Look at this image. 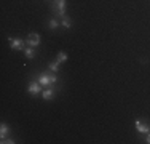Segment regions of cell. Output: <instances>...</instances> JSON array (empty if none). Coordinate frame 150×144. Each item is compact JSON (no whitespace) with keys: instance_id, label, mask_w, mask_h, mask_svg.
<instances>
[{"instance_id":"4fadbf2b","label":"cell","mask_w":150,"mask_h":144,"mask_svg":"<svg viewBox=\"0 0 150 144\" xmlns=\"http://www.w3.org/2000/svg\"><path fill=\"white\" fill-rule=\"evenodd\" d=\"M58 26H59L58 19H51V21H50V27H51V29H56Z\"/></svg>"},{"instance_id":"7c38bea8","label":"cell","mask_w":150,"mask_h":144,"mask_svg":"<svg viewBox=\"0 0 150 144\" xmlns=\"http://www.w3.org/2000/svg\"><path fill=\"white\" fill-rule=\"evenodd\" d=\"M62 26L66 27V29H69V27H70V19H69L67 16H64V18H62Z\"/></svg>"},{"instance_id":"8fae6325","label":"cell","mask_w":150,"mask_h":144,"mask_svg":"<svg viewBox=\"0 0 150 144\" xmlns=\"http://www.w3.org/2000/svg\"><path fill=\"white\" fill-rule=\"evenodd\" d=\"M66 59H67V55H66L64 51H61L59 55H58V63H59V64H62Z\"/></svg>"},{"instance_id":"ba28073f","label":"cell","mask_w":150,"mask_h":144,"mask_svg":"<svg viewBox=\"0 0 150 144\" xmlns=\"http://www.w3.org/2000/svg\"><path fill=\"white\" fill-rule=\"evenodd\" d=\"M0 128H2V130H0V138H2V139H5L6 133H8V127H6L5 123H2V125H0Z\"/></svg>"},{"instance_id":"5bb4252c","label":"cell","mask_w":150,"mask_h":144,"mask_svg":"<svg viewBox=\"0 0 150 144\" xmlns=\"http://www.w3.org/2000/svg\"><path fill=\"white\" fill-rule=\"evenodd\" d=\"M147 143L150 144V131H149V136H147Z\"/></svg>"},{"instance_id":"7a4b0ae2","label":"cell","mask_w":150,"mask_h":144,"mask_svg":"<svg viewBox=\"0 0 150 144\" xmlns=\"http://www.w3.org/2000/svg\"><path fill=\"white\" fill-rule=\"evenodd\" d=\"M56 80H58V77H56V74H40L38 75V83L40 85H43V86H50V85H53V83H56Z\"/></svg>"},{"instance_id":"6da1fadb","label":"cell","mask_w":150,"mask_h":144,"mask_svg":"<svg viewBox=\"0 0 150 144\" xmlns=\"http://www.w3.org/2000/svg\"><path fill=\"white\" fill-rule=\"evenodd\" d=\"M51 10L56 16L64 18L66 16V0H54L51 3Z\"/></svg>"},{"instance_id":"277c9868","label":"cell","mask_w":150,"mask_h":144,"mask_svg":"<svg viewBox=\"0 0 150 144\" xmlns=\"http://www.w3.org/2000/svg\"><path fill=\"white\" fill-rule=\"evenodd\" d=\"M10 45L13 50H23V46L26 45V42H23L21 38H10Z\"/></svg>"},{"instance_id":"52a82bcc","label":"cell","mask_w":150,"mask_h":144,"mask_svg":"<svg viewBox=\"0 0 150 144\" xmlns=\"http://www.w3.org/2000/svg\"><path fill=\"white\" fill-rule=\"evenodd\" d=\"M38 91H40V83L32 82V83L29 85V93H30V95H37Z\"/></svg>"},{"instance_id":"9c48e42d","label":"cell","mask_w":150,"mask_h":144,"mask_svg":"<svg viewBox=\"0 0 150 144\" xmlns=\"http://www.w3.org/2000/svg\"><path fill=\"white\" fill-rule=\"evenodd\" d=\"M48 67H50V71H53V72L56 74V72L59 71V63H58V61H56V63H50Z\"/></svg>"},{"instance_id":"8992f818","label":"cell","mask_w":150,"mask_h":144,"mask_svg":"<svg viewBox=\"0 0 150 144\" xmlns=\"http://www.w3.org/2000/svg\"><path fill=\"white\" fill-rule=\"evenodd\" d=\"M54 96V88L53 86H46V90L43 91V98L45 99H51Z\"/></svg>"},{"instance_id":"5b68a950","label":"cell","mask_w":150,"mask_h":144,"mask_svg":"<svg viewBox=\"0 0 150 144\" xmlns=\"http://www.w3.org/2000/svg\"><path fill=\"white\" fill-rule=\"evenodd\" d=\"M136 128H137V131H141V133H149L150 131L149 125L144 123V122H141V120H136Z\"/></svg>"},{"instance_id":"30bf717a","label":"cell","mask_w":150,"mask_h":144,"mask_svg":"<svg viewBox=\"0 0 150 144\" xmlns=\"http://www.w3.org/2000/svg\"><path fill=\"white\" fill-rule=\"evenodd\" d=\"M24 53H26V56H27V58H30V59L35 56V53H34V48H32V46H29V48H26V50H24Z\"/></svg>"},{"instance_id":"3957f363","label":"cell","mask_w":150,"mask_h":144,"mask_svg":"<svg viewBox=\"0 0 150 144\" xmlns=\"http://www.w3.org/2000/svg\"><path fill=\"white\" fill-rule=\"evenodd\" d=\"M38 43H40V35L38 34H35V32H32V34H29V37H27V40H26V45H29V46H37Z\"/></svg>"}]
</instances>
